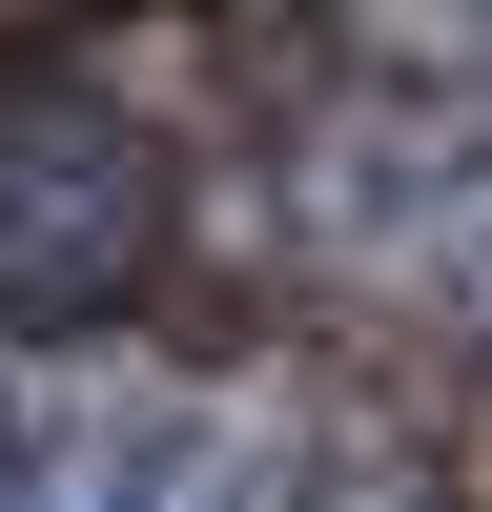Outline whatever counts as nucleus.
I'll list each match as a JSON object with an SVG mask.
<instances>
[{
    "label": "nucleus",
    "instance_id": "nucleus-1",
    "mask_svg": "<svg viewBox=\"0 0 492 512\" xmlns=\"http://www.w3.org/2000/svg\"><path fill=\"white\" fill-rule=\"evenodd\" d=\"M287 205H308L328 267L492 328V123H451V103H328L308 164H287Z\"/></svg>",
    "mask_w": 492,
    "mask_h": 512
}]
</instances>
